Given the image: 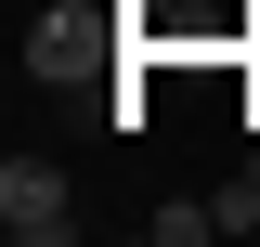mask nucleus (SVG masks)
<instances>
[{
    "instance_id": "nucleus-1",
    "label": "nucleus",
    "mask_w": 260,
    "mask_h": 247,
    "mask_svg": "<svg viewBox=\"0 0 260 247\" xmlns=\"http://www.w3.org/2000/svg\"><path fill=\"white\" fill-rule=\"evenodd\" d=\"M0 234L13 247H65L78 234V195H65L52 156H0Z\"/></svg>"
},
{
    "instance_id": "nucleus-2",
    "label": "nucleus",
    "mask_w": 260,
    "mask_h": 247,
    "mask_svg": "<svg viewBox=\"0 0 260 247\" xmlns=\"http://www.w3.org/2000/svg\"><path fill=\"white\" fill-rule=\"evenodd\" d=\"M26 65H39V78H91V65H104V0L39 13V26H26Z\"/></svg>"
},
{
    "instance_id": "nucleus-3",
    "label": "nucleus",
    "mask_w": 260,
    "mask_h": 247,
    "mask_svg": "<svg viewBox=\"0 0 260 247\" xmlns=\"http://www.w3.org/2000/svg\"><path fill=\"white\" fill-rule=\"evenodd\" d=\"M208 234H221V195H208V208H195V195H182V208H156V247H208Z\"/></svg>"
},
{
    "instance_id": "nucleus-4",
    "label": "nucleus",
    "mask_w": 260,
    "mask_h": 247,
    "mask_svg": "<svg viewBox=\"0 0 260 247\" xmlns=\"http://www.w3.org/2000/svg\"><path fill=\"white\" fill-rule=\"evenodd\" d=\"M247 221H260V156L234 169V195H221V234H247Z\"/></svg>"
}]
</instances>
